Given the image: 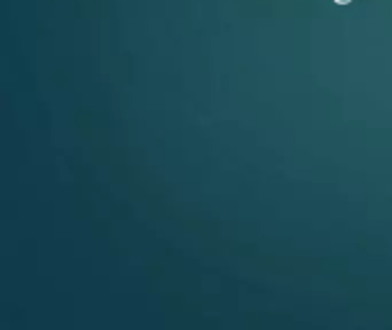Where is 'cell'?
I'll use <instances>...</instances> for the list:
<instances>
[{"label": "cell", "instance_id": "1", "mask_svg": "<svg viewBox=\"0 0 392 330\" xmlns=\"http://www.w3.org/2000/svg\"><path fill=\"white\" fill-rule=\"evenodd\" d=\"M337 2H339V5H344V2H351V0H337Z\"/></svg>", "mask_w": 392, "mask_h": 330}]
</instances>
